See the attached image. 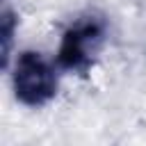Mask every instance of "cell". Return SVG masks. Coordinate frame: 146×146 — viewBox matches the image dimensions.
<instances>
[{
  "mask_svg": "<svg viewBox=\"0 0 146 146\" xmlns=\"http://www.w3.org/2000/svg\"><path fill=\"white\" fill-rule=\"evenodd\" d=\"M14 94L27 107H43L57 94V73L52 64L34 50H23L14 64Z\"/></svg>",
  "mask_w": 146,
  "mask_h": 146,
  "instance_id": "cell-1",
  "label": "cell"
},
{
  "mask_svg": "<svg viewBox=\"0 0 146 146\" xmlns=\"http://www.w3.org/2000/svg\"><path fill=\"white\" fill-rule=\"evenodd\" d=\"M103 39H105L103 21H98L94 16L80 18L78 23H73L71 27L64 30L59 50H57V64L66 71H75V73L84 75L91 68L94 57L103 46Z\"/></svg>",
  "mask_w": 146,
  "mask_h": 146,
  "instance_id": "cell-2",
  "label": "cell"
},
{
  "mask_svg": "<svg viewBox=\"0 0 146 146\" xmlns=\"http://www.w3.org/2000/svg\"><path fill=\"white\" fill-rule=\"evenodd\" d=\"M2 27H0V34H2V66H7L9 62V50H11V39H14V27L18 23V18L14 16V11L9 7L2 9Z\"/></svg>",
  "mask_w": 146,
  "mask_h": 146,
  "instance_id": "cell-3",
  "label": "cell"
}]
</instances>
